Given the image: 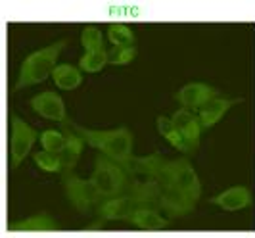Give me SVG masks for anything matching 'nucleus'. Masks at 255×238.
Returning a JSON list of instances; mask_svg holds the SVG:
<instances>
[{
	"instance_id": "obj_1",
	"label": "nucleus",
	"mask_w": 255,
	"mask_h": 238,
	"mask_svg": "<svg viewBox=\"0 0 255 238\" xmlns=\"http://www.w3.org/2000/svg\"><path fill=\"white\" fill-rule=\"evenodd\" d=\"M67 125L71 127L77 135H81L89 146L100 150L104 156L119 162L121 165L127 167L132 160V133L125 127L112 129V131H94V129H85L71 121H67Z\"/></svg>"
},
{
	"instance_id": "obj_2",
	"label": "nucleus",
	"mask_w": 255,
	"mask_h": 238,
	"mask_svg": "<svg viewBox=\"0 0 255 238\" xmlns=\"http://www.w3.org/2000/svg\"><path fill=\"white\" fill-rule=\"evenodd\" d=\"M65 46H67V40L62 38V40H56V42L48 44L46 48H40V50L29 54L21 63L19 77L13 85V90H21V88L33 87V85L46 81L54 73V69L58 67L56 63H58V58Z\"/></svg>"
},
{
	"instance_id": "obj_3",
	"label": "nucleus",
	"mask_w": 255,
	"mask_h": 238,
	"mask_svg": "<svg viewBox=\"0 0 255 238\" xmlns=\"http://www.w3.org/2000/svg\"><path fill=\"white\" fill-rule=\"evenodd\" d=\"M130 179L132 177L127 171V167L112 160V158H108V156H98L96 158L94 171L90 175V181L96 187L98 194L102 196V200L125 194Z\"/></svg>"
},
{
	"instance_id": "obj_4",
	"label": "nucleus",
	"mask_w": 255,
	"mask_h": 238,
	"mask_svg": "<svg viewBox=\"0 0 255 238\" xmlns=\"http://www.w3.org/2000/svg\"><path fill=\"white\" fill-rule=\"evenodd\" d=\"M163 188H177L180 192L188 194L192 200H200L202 196V181L186 158H180L175 162H165L161 173L157 177Z\"/></svg>"
},
{
	"instance_id": "obj_5",
	"label": "nucleus",
	"mask_w": 255,
	"mask_h": 238,
	"mask_svg": "<svg viewBox=\"0 0 255 238\" xmlns=\"http://www.w3.org/2000/svg\"><path fill=\"white\" fill-rule=\"evenodd\" d=\"M62 185H64L67 200L77 212L87 213L92 208H98V204L102 202V196L98 194L90 179H81L69 171V173H64Z\"/></svg>"
},
{
	"instance_id": "obj_6",
	"label": "nucleus",
	"mask_w": 255,
	"mask_h": 238,
	"mask_svg": "<svg viewBox=\"0 0 255 238\" xmlns=\"http://www.w3.org/2000/svg\"><path fill=\"white\" fill-rule=\"evenodd\" d=\"M38 137L40 135H37V131L29 123H25L21 117L17 115L10 117V165L12 167L21 165Z\"/></svg>"
},
{
	"instance_id": "obj_7",
	"label": "nucleus",
	"mask_w": 255,
	"mask_h": 238,
	"mask_svg": "<svg viewBox=\"0 0 255 238\" xmlns=\"http://www.w3.org/2000/svg\"><path fill=\"white\" fill-rule=\"evenodd\" d=\"M31 110L50 121H58V123H67V112H65V102L62 100V96L54 90H46L40 92L37 96L31 98Z\"/></svg>"
},
{
	"instance_id": "obj_8",
	"label": "nucleus",
	"mask_w": 255,
	"mask_h": 238,
	"mask_svg": "<svg viewBox=\"0 0 255 238\" xmlns=\"http://www.w3.org/2000/svg\"><path fill=\"white\" fill-rule=\"evenodd\" d=\"M219 96V90L211 85H205V83H188L180 88L179 92L175 94V98L179 102L182 108L186 110H202L207 102H211L213 98Z\"/></svg>"
},
{
	"instance_id": "obj_9",
	"label": "nucleus",
	"mask_w": 255,
	"mask_h": 238,
	"mask_svg": "<svg viewBox=\"0 0 255 238\" xmlns=\"http://www.w3.org/2000/svg\"><path fill=\"white\" fill-rule=\"evenodd\" d=\"M125 194H128L138 206H157L159 208V200L163 194V187L157 179H144L138 181L136 177L130 179Z\"/></svg>"
},
{
	"instance_id": "obj_10",
	"label": "nucleus",
	"mask_w": 255,
	"mask_h": 238,
	"mask_svg": "<svg viewBox=\"0 0 255 238\" xmlns=\"http://www.w3.org/2000/svg\"><path fill=\"white\" fill-rule=\"evenodd\" d=\"M196 208V200H192L188 194L180 192L177 188H163L161 200H159V210L167 213L169 219H179L190 215Z\"/></svg>"
},
{
	"instance_id": "obj_11",
	"label": "nucleus",
	"mask_w": 255,
	"mask_h": 238,
	"mask_svg": "<svg viewBox=\"0 0 255 238\" xmlns=\"http://www.w3.org/2000/svg\"><path fill=\"white\" fill-rule=\"evenodd\" d=\"M138 204L132 200L128 194H119L114 198H106L98 204L96 213L100 215L102 221H121L125 219L127 221L128 215L132 213V210L136 208Z\"/></svg>"
},
{
	"instance_id": "obj_12",
	"label": "nucleus",
	"mask_w": 255,
	"mask_h": 238,
	"mask_svg": "<svg viewBox=\"0 0 255 238\" xmlns=\"http://www.w3.org/2000/svg\"><path fill=\"white\" fill-rule=\"evenodd\" d=\"M171 121H173V125L177 127V131H179L180 135L186 138V142L196 150L198 144H200L202 131H204V127L200 123V117H198L196 113H192V110L180 108L179 112L173 113Z\"/></svg>"
},
{
	"instance_id": "obj_13",
	"label": "nucleus",
	"mask_w": 255,
	"mask_h": 238,
	"mask_svg": "<svg viewBox=\"0 0 255 238\" xmlns=\"http://www.w3.org/2000/svg\"><path fill=\"white\" fill-rule=\"evenodd\" d=\"M211 204L217 206L225 212H240V210H246L248 206H252L254 202V194L252 190L246 187H232L225 192L217 194L215 198H211Z\"/></svg>"
},
{
	"instance_id": "obj_14",
	"label": "nucleus",
	"mask_w": 255,
	"mask_h": 238,
	"mask_svg": "<svg viewBox=\"0 0 255 238\" xmlns=\"http://www.w3.org/2000/svg\"><path fill=\"white\" fill-rule=\"evenodd\" d=\"M157 206H136L132 213L128 215V223L144 231H161L169 227V219L161 217V213L157 212Z\"/></svg>"
},
{
	"instance_id": "obj_15",
	"label": "nucleus",
	"mask_w": 255,
	"mask_h": 238,
	"mask_svg": "<svg viewBox=\"0 0 255 238\" xmlns=\"http://www.w3.org/2000/svg\"><path fill=\"white\" fill-rule=\"evenodd\" d=\"M165 165V160L159 152L150 154V156H140V158H134L127 165V171L130 173V177H144V179H157L161 169Z\"/></svg>"
},
{
	"instance_id": "obj_16",
	"label": "nucleus",
	"mask_w": 255,
	"mask_h": 238,
	"mask_svg": "<svg viewBox=\"0 0 255 238\" xmlns=\"http://www.w3.org/2000/svg\"><path fill=\"white\" fill-rule=\"evenodd\" d=\"M238 102H240V98L229 100V98H221V96L213 98L211 102H207L202 110H198V117H200L202 127L209 129V127L217 125L219 121L225 117V113L229 112L234 104H238Z\"/></svg>"
},
{
	"instance_id": "obj_17",
	"label": "nucleus",
	"mask_w": 255,
	"mask_h": 238,
	"mask_svg": "<svg viewBox=\"0 0 255 238\" xmlns=\"http://www.w3.org/2000/svg\"><path fill=\"white\" fill-rule=\"evenodd\" d=\"M157 131H159V135L165 138L175 150L184 152V154H192V152H194V148L186 142V138L182 137L179 131H177V127L173 125L171 117L159 115V117H157Z\"/></svg>"
},
{
	"instance_id": "obj_18",
	"label": "nucleus",
	"mask_w": 255,
	"mask_h": 238,
	"mask_svg": "<svg viewBox=\"0 0 255 238\" xmlns=\"http://www.w3.org/2000/svg\"><path fill=\"white\" fill-rule=\"evenodd\" d=\"M65 133H67V142H65V148L62 150L60 158H62V171L69 173L77 165V160L81 158V154H83L85 140L77 133H69V131H65Z\"/></svg>"
},
{
	"instance_id": "obj_19",
	"label": "nucleus",
	"mask_w": 255,
	"mask_h": 238,
	"mask_svg": "<svg viewBox=\"0 0 255 238\" xmlns=\"http://www.w3.org/2000/svg\"><path fill=\"white\" fill-rule=\"evenodd\" d=\"M52 79H54V85L62 90H73L77 88L81 83H83V73L81 69L71 65V63H62L54 69L52 73Z\"/></svg>"
},
{
	"instance_id": "obj_20",
	"label": "nucleus",
	"mask_w": 255,
	"mask_h": 238,
	"mask_svg": "<svg viewBox=\"0 0 255 238\" xmlns=\"http://www.w3.org/2000/svg\"><path fill=\"white\" fill-rule=\"evenodd\" d=\"M12 229L13 231H54V229H58V223L46 213H37L19 223H13Z\"/></svg>"
},
{
	"instance_id": "obj_21",
	"label": "nucleus",
	"mask_w": 255,
	"mask_h": 238,
	"mask_svg": "<svg viewBox=\"0 0 255 238\" xmlns=\"http://www.w3.org/2000/svg\"><path fill=\"white\" fill-rule=\"evenodd\" d=\"M38 142H40L42 150L62 154V150L65 148V142H67V133H62L58 129H46V131L40 133Z\"/></svg>"
},
{
	"instance_id": "obj_22",
	"label": "nucleus",
	"mask_w": 255,
	"mask_h": 238,
	"mask_svg": "<svg viewBox=\"0 0 255 238\" xmlns=\"http://www.w3.org/2000/svg\"><path fill=\"white\" fill-rule=\"evenodd\" d=\"M108 62V50L100 52H85V56L79 60V69L87 73H98L102 71Z\"/></svg>"
},
{
	"instance_id": "obj_23",
	"label": "nucleus",
	"mask_w": 255,
	"mask_h": 238,
	"mask_svg": "<svg viewBox=\"0 0 255 238\" xmlns=\"http://www.w3.org/2000/svg\"><path fill=\"white\" fill-rule=\"evenodd\" d=\"M108 40L112 46H134V33L123 23H114L108 27Z\"/></svg>"
},
{
	"instance_id": "obj_24",
	"label": "nucleus",
	"mask_w": 255,
	"mask_h": 238,
	"mask_svg": "<svg viewBox=\"0 0 255 238\" xmlns=\"http://www.w3.org/2000/svg\"><path fill=\"white\" fill-rule=\"evenodd\" d=\"M33 160L37 163L38 169L46 171V173H58L62 171V158L58 152H48V150H40L33 154Z\"/></svg>"
},
{
	"instance_id": "obj_25",
	"label": "nucleus",
	"mask_w": 255,
	"mask_h": 238,
	"mask_svg": "<svg viewBox=\"0 0 255 238\" xmlns=\"http://www.w3.org/2000/svg\"><path fill=\"white\" fill-rule=\"evenodd\" d=\"M81 44L85 52H100L106 50V42H104V35L98 27H85L81 33Z\"/></svg>"
},
{
	"instance_id": "obj_26",
	"label": "nucleus",
	"mask_w": 255,
	"mask_h": 238,
	"mask_svg": "<svg viewBox=\"0 0 255 238\" xmlns=\"http://www.w3.org/2000/svg\"><path fill=\"white\" fill-rule=\"evenodd\" d=\"M108 17H112V19H140L144 17V12H142V8L132 6V4H110Z\"/></svg>"
},
{
	"instance_id": "obj_27",
	"label": "nucleus",
	"mask_w": 255,
	"mask_h": 238,
	"mask_svg": "<svg viewBox=\"0 0 255 238\" xmlns=\"http://www.w3.org/2000/svg\"><path fill=\"white\" fill-rule=\"evenodd\" d=\"M136 48L134 46H114L112 50H108V62L112 65H127L134 60Z\"/></svg>"
}]
</instances>
